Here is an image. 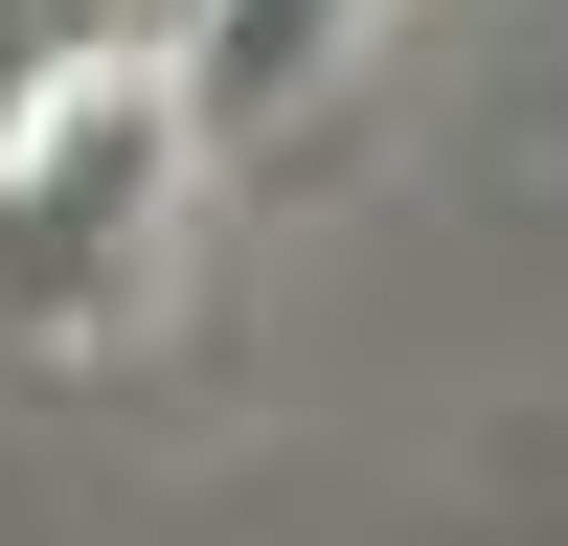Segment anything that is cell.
<instances>
[{
  "label": "cell",
  "instance_id": "obj_2",
  "mask_svg": "<svg viewBox=\"0 0 568 546\" xmlns=\"http://www.w3.org/2000/svg\"><path fill=\"white\" fill-rule=\"evenodd\" d=\"M342 46H364V0H205L160 91H182V114H296V91L342 69Z\"/></svg>",
  "mask_w": 568,
  "mask_h": 546
},
{
  "label": "cell",
  "instance_id": "obj_1",
  "mask_svg": "<svg viewBox=\"0 0 568 546\" xmlns=\"http://www.w3.org/2000/svg\"><path fill=\"white\" fill-rule=\"evenodd\" d=\"M182 91L136 46H91L23 136H0V342H114L160 296V228H182Z\"/></svg>",
  "mask_w": 568,
  "mask_h": 546
},
{
  "label": "cell",
  "instance_id": "obj_3",
  "mask_svg": "<svg viewBox=\"0 0 568 546\" xmlns=\"http://www.w3.org/2000/svg\"><path fill=\"white\" fill-rule=\"evenodd\" d=\"M69 69H91V0H0V136H23Z\"/></svg>",
  "mask_w": 568,
  "mask_h": 546
},
{
  "label": "cell",
  "instance_id": "obj_4",
  "mask_svg": "<svg viewBox=\"0 0 568 546\" xmlns=\"http://www.w3.org/2000/svg\"><path fill=\"white\" fill-rule=\"evenodd\" d=\"M182 23L205 0H91V46H136V69H182Z\"/></svg>",
  "mask_w": 568,
  "mask_h": 546
}]
</instances>
